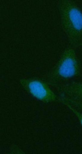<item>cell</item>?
<instances>
[{"instance_id":"7a4b0ae2","label":"cell","mask_w":82,"mask_h":154,"mask_svg":"<svg viewBox=\"0 0 82 154\" xmlns=\"http://www.w3.org/2000/svg\"><path fill=\"white\" fill-rule=\"evenodd\" d=\"M62 29L71 47L82 46V11L75 2L60 0L58 2Z\"/></svg>"},{"instance_id":"5b68a950","label":"cell","mask_w":82,"mask_h":154,"mask_svg":"<svg viewBox=\"0 0 82 154\" xmlns=\"http://www.w3.org/2000/svg\"><path fill=\"white\" fill-rule=\"evenodd\" d=\"M69 109L74 114L75 116L78 118L79 122L82 126V112L79 111H78V110L72 109V108H70V109Z\"/></svg>"},{"instance_id":"3957f363","label":"cell","mask_w":82,"mask_h":154,"mask_svg":"<svg viewBox=\"0 0 82 154\" xmlns=\"http://www.w3.org/2000/svg\"><path fill=\"white\" fill-rule=\"evenodd\" d=\"M19 83L29 96L45 103L59 101L58 94L52 90L47 82L35 77L22 78Z\"/></svg>"},{"instance_id":"6da1fadb","label":"cell","mask_w":82,"mask_h":154,"mask_svg":"<svg viewBox=\"0 0 82 154\" xmlns=\"http://www.w3.org/2000/svg\"><path fill=\"white\" fill-rule=\"evenodd\" d=\"M75 49L71 46L65 49L52 69L47 82L52 88L58 89L81 75V63Z\"/></svg>"},{"instance_id":"277c9868","label":"cell","mask_w":82,"mask_h":154,"mask_svg":"<svg viewBox=\"0 0 82 154\" xmlns=\"http://www.w3.org/2000/svg\"><path fill=\"white\" fill-rule=\"evenodd\" d=\"M59 101L67 107L82 112V80L72 81L58 89Z\"/></svg>"}]
</instances>
